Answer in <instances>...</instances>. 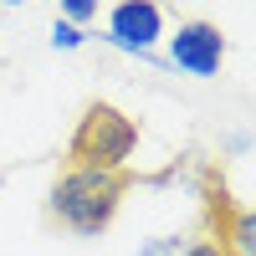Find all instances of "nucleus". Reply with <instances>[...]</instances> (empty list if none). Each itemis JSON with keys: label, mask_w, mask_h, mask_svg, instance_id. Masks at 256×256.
<instances>
[{"label": "nucleus", "mask_w": 256, "mask_h": 256, "mask_svg": "<svg viewBox=\"0 0 256 256\" xmlns=\"http://www.w3.org/2000/svg\"><path fill=\"white\" fill-rule=\"evenodd\" d=\"M128 184H134L128 169H67V174L52 184L46 210H52V220L62 230L92 241V236H102V230L113 226L118 205L128 195Z\"/></svg>", "instance_id": "1"}, {"label": "nucleus", "mask_w": 256, "mask_h": 256, "mask_svg": "<svg viewBox=\"0 0 256 256\" xmlns=\"http://www.w3.org/2000/svg\"><path fill=\"white\" fill-rule=\"evenodd\" d=\"M134 148H138V123L113 102H92L72 128L67 159L72 169H128Z\"/></svg>", "instance_id": "2"}, {"label": "nucleus", "mask_w": 256, "mask_h": 256, "mask_svg": "<svg viewBox=\"0 0 256 256\" xmlns=\"http://www.w3.org/2000/svg\"><path fill=\"white\" fill-rule=\"evenodd\" d=\"M169 62H174L180 72L190 77H216L220 62H226V36L220 26H210V20H190L169 36Z\"/></svg>", "instance_id": "3"}, {"label": "nucleus", "mask_w": 256, "mask_h": 256, "mask_svg": "<svg viewBox=\"0 0 256 256\" xmlns=\"http://www.w3.org/2000/svg\"><path fill=\"white\" fill-rule=\"evenodd\" d=\"M108 36L123 52H148L164 36V10L148 6V0H123V6H113V16H108Z\"/></svg>", "instance_id": "4"}, {"label": "nucleus", "mask_w": 256, "mask_h": 256, "mask_svg": "<svg viewBox=\"0 0 256 256\" xmlns=\"http://www.w3.org/2000/svg\"><path fill=\"white\" fill-rule=\"evenodd\" d=\"M88 41V31H77V26H67V20H56L52 26V46H62V52H72V46H82Z\"/></svg>", "instance_id": "5"}, {"label": "nucleus", "mask_w": 256, "mask_h": 256, "mask_svg": "<svg viewBox=\"0 0 256 256\" xmlns=\"http://www.w3.org/2000/svg\"><path fill=\"white\" fill-rule=\"evenodd\" d=\"M92 16H98L92 0H67V6H62V20H67V26H77V31H82V20H92Z\"/></svg>", "instance_id": "6"}, {"label": "nucleus", "mask_w": 256, "mask_h": 256, "mask_svg": "<svg viewBox=\"0 0 256 256\" xmlns=\"http://www.w3.org/2000/svg\"><path fill=\"white\" fill-rule=\"evenodd\" d=\"M180 256H226V246H220V241H190Z\"/></svg>", "instance_id": "7"}, {"label": "nucleus", "mask_w": 256, "mask_h": 256, "mask_svg": "<svg viewBox=\"0 0 256 256\" xmlns=\"http://www.w3.org/2000/svg\"><path fill=\"white\" fill-rule=\"evenodd\" d=\"M174 251H180V241H174V236H159V241L148 246L144 256H174Z\"/></svg>", "instance_id": "8"}]
</instances>
